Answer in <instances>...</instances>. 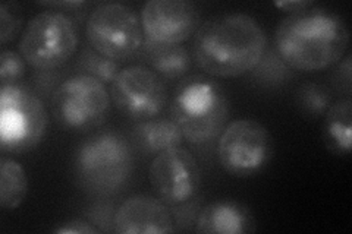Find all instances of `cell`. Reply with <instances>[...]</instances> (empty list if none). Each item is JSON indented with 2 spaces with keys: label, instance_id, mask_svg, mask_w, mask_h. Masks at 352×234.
Segmentation results:
<instances>
[{
  "label": "cell",
  "instance_id": "52a82bcc",
  "mask_svg": "<svg viewBox=\"0 0 352 234\" xmlns=\"http://www.w3.org/2000/svg\"><path fill=\"white\" fill-rule=\"evenodd\" d=\"M47 130V113L37 94L19 84L0 90V147L22 154L36 148Z\"/></svg>",
  "mask_w": 352,
  "mask_h": 234
},
{
  "label": "cell",
  "instance_id": "8fae6325",
  "mask_svg": "<svg viewBox=\"0 0 352 234\" xmlns=\"http://www.w3.org/2000/svg\"><path fill=\"white\" fill-rule=\"evenodd\" d=\"M154 194L168 207L194 199L201 187V169L194 155L182 147L164 151L153 159L148 170Z\"/></svg>",
  "mask_w": 352,
  "mask_h": 234
},
{
  "label": "cell",
  "instance_id": "4fadbf2b",
  "mask_svg": "<svg viewBox=\"0 0 352 234\" xmlns=\"http://www.w3.org/2000/svg\"><path fill=\"white\" fill-rule=\"evenodd\" d=\"M113 231L119 234H170L176 231L168 205L147 195L126 199L113 215Z\"/></svg>",
  "mask_w": 352,
  "mask_h": 234
},
{
  "label": "cell",
  "instance_id": "7a4b0ae2",
  "mask_svg": "<svg viewBox=\"0 0 352 234\" xmlns=\"http://www.w3.org/2000/svg\"><path fill=\"white\" fill-rule=\"evenodd\" d=\"M267 50V36L247 14H226L206 21L192 43L197 65L214 78H238L251 72Z\"/></svg>",
  "mask_w": 352,
  "mask_h": 234
},
{
  "label": "cell",
  "instance_id": "9a60e30c",
  "mask_svg": "<svg viewBox=\"0 0 352 234\" xmlns=\"http://www.w3.org/2000/svg\"><path fill=\"white\" fill-rule=\"evenodd\" d=\"M184 135L172 119L154 117L140 121L132 130V142L144 155H156L178 148L184 142Z\"/></svg>",
  "mask_w": 352,
  "mask_h": 234
},
{
  "label": "cell",
  "instance_id": "ffe728a7",
  "mask_svg": "<svg viewBox=\"0 0 352 234\" xmlns=\"http://www.w3.org/2000/svg\"><path fill=\"white\" fill-rule=\"evenodd\" d=\"M296 103L302 113L310 117L324 116L332 106V94L326 86L314 82H305L296 93Z\"/></svg>",
  "mask_w": 352,
  "mask_h": 234
},
{
  "label": "cell",
  "instance_id": "ba28073f",
  "mask_svg": "<svg viewBox=\"0 0 352 234\" xmlns=\"http://www.w3.org/2000/svg\"><path fill=\"white\" fill-rule=\"evenodd\" d=\"M274 141L269 129L252 119H238L226 125L217 139L220 165L234 177L248 179L270 164Z\"/></svg>",
  "mask_w": 352,
  "mask_h": 234
},
{
  "label": "cell",
  "instance_id": "2e32d148",
  "mask_svg": "<svg viewBox=\"0 0 352 234\" xmlns=\"http://www.w3.org/2000/svg\"><path fill=\"white\" fill-rule=\"evenodd\" d=\"M140 51L162 80H179L191 69V56L181 44H160L144 37Z\"/></svg>",
  "mask_w": 352,
  "mask_h": 234
},
{
  "label": "cell",
  "instance_id": "44dd1931",
  "mask_svg": "<svg viewBox=\"0 0 352 234\" xmlns=\"http://www.w3.org/2000/svg\"><path fill=\"white\" fill-rule=\"evenodd\" d=\"M289 68L286 66L278 53L274 50L264 51L261 60L258 65L252 69V75L257 81H261V84L266 85H279L283 84L289 76Z\"/></svg>",
  "mask_w": 352,
  "mask_h": 234
},
{
  "label": "cell",
  "instance_id": "cb8c5ba5",
  "mask_svg": "<svg viewBox=\"0 0 352 234\" xmlns=\"http://www.w3.org/2000/svg\"><path fill=\"white\" fill-rule=\"evenodd\" d=\"M332 86L339 94L346 95V98L352 94V56L348 53L344 56L332 73Z\"/></svg>",
  "mask_w": 352,
  "mask_h": 234
},
{
  "label": "cell",
  "instance_id": "d4e9b609",
  "mask_svg": "<svg viewBox=\"0 0 352 234\" xmlns=\"http://www.w3.org/2000/svg\"><path fill=\"white\" fill-rule=\"evenodd\" d=\"M54 234H98L100 229L96 227L93 222L85 221L82 218H72L63 222L58 229L53 230Z\"/></svg>",
  "mask_w": 352,
  "mask_h": 234
},
{
  "label": "cell",
  "instance_id": "7402d4cb",
  "mask_svg": "<svg viewBox=\"0 0 352 234\" xmlns=\"http://www.w3.org/2000/svg\"><path fill=\"white\" fill-rule=\"evenodd\" d=\"M24 25L22 9L15 2H3L0 5V44L6 46L14 41Z\"/></svg>",
  "mask_w": 352,
  "mask_h": 234
},
{
  "label": "cell",
  "instance_id": "6da1fadb",
  "mask_svg": "<svg viewBox=\"0 0 352 234\" xmlns=\"http://www.w3.org/2000/svg\"><path fill=\"white\" fill-rule=\"evenodd\" d=\"M349 28L338 14L324 8H308L283 18L274 32V51L289 69L316 72L344 58Z\"/></svg>",
  "mask_w": 352,
  "mask_h": 234
},
{
  "label": "cell",
  "instance_id": "d6986e66",
  "mask_svg": "<svg viewBox=\"0 0 352 234\" xmlns=\"http://www.w3.org/2000/svg\"><path fill=\"white\" fill-rule=\"evenodd\" d=\"M76 68L81 75L93 76L102 84H112L120 72L119 62L104 58L91 47H85L81 51L78 62H76Z\"/></svg>",
  "mask_w": 352,
  "mask_h": 234
},
{
  "label": "cell",
  "instance_id": "277c9868",
  "mask_svg": "<svg viewBox=\"0 0 352 234\" xmlns=\"http://www.w3.org/2000/svg\"><path fill=\"white\" fill-rule=\"evenodd\" d=\"M134 169L128 139L113 130L100 132L78 145L74 157L75 179L85 192L113 195L125 186Z\"/></svg>",
  "mask_w": 352,
  "mask_h": 234
},
{
  "label": "cell",
  "instance_id": "ac0fdd59",
  "mask_svg": "<svg viewBox=\"0 0 352 234\" xmlns=\"http://www.w3.org/2000/svg\"><path fill=\"white\" fill-rule=\"evenodd\" d=\"M28 177L19 163L12 159H0V207L14 211L25 200Z\"/></svg>",
  "mask_w": 352,
  "mask_h": 234
},
{
  "label": "cell",
  "instance_id": "e0dca14e",
  "mask_svg": "<svg viewBox=\"0 0 352 234\" xmlns=\"http://www.w3.org/2000/svg\"><path fill=\"white\" fill-rule=\"evenodd\" d=\"M322 138L326 150L333 155H349L352 150V102L342 98L332 103L324 115Z\"/></svg>",
  "mask_w": 352,
  "mask_h": 234
},
{
  "label": "cell",
  "instance_id": "5bb4252c",
  "mask_svg": "<svg viewBox=\"0 0 352 234\" xmlns=\"http://www.w3.org/2000/svg\"><path fill=\"white\" fill-rule=\"evenodd\" d=\"M257 230L254 214L242 202L232 199L214 200L203 207L195 218V233L248 234Z\"/></svg>",
  "mask_w": 352,
  "mask_h": 234
},
{
  "label": "cell",
  "instance_id": "8992f818",
  "mask_svg": "<svg viewBox=\"0 0 352 234\" xmlns=\"http://www.w3.org/2000/svg\"><path fill=\"white\" fill-rule=\"evenodd\" d=\"M112 98L104 84L88 75L65 80L52 95V115L68 132L85 133L102 126L109 117Z\"/></svg>",
  "mask_w": 352,
  "mask_h": 234
},
{
  "label": "cell",
  "instance_id": "30bf717a",
  "mask_svg": "<svg viewBox=\"0 0 352 234\" xmlns=\"http://www.w3.org/2000/svg\"><path fill=\"white\" fill-rule=\"evenodd\" d=\"M110 98L120 115L140 124L160 116L168 104V88L156 72L134 65L120 69L110 84Z\"/></svg>",
  "mask_w": 352,
  "mask_h": 234
},
{
  "label": "cell",
  "instance_id": "5b68a950",
  "mask_svg": "<svg viewBox=\"0 0 352 234\" xmlns=\"http://www.w3.org/2000/svg\"><path fill=\"white\" fill-rule=\"evenodd\" d=\"M78 47V31L71 16L62 10L47 9L32 16L22 32L18 50L37 71L58 69Z\"/></svg>",
  "mask_w": 352,
  "mask_h": 234
},
{
  "label": "cell",
  "instance_id": "9c48e42d",
  "mask_svg": "<svg viewBox=\"0 0 352 234\" xmlns=\"http://www.w3.org/2000/svg\"><path fill=\"white\" fill-rule=\"evenodd\" d=\"M85 36L91 49L115 62L134 58L144 43V31L137 14L118 2H106L91 10Z\"/></svg>",
  "mask_w": 352,
  "mask_h": 234
},
{
  "label": "cell",
  "instance_id": "484cf974",
  "mask_svg": "<svg viewBox=\"0 0 352 234\" xmlns=\"http://www.w3.org/2000/svg\"><path fill=\"white\" fill-rule=\"evenodd\" d=\"M274 6L282 10H286V12L289 14H296V12H301V10L311 8L313 2H274Z\"/></svg>",
  "mask_w": 352,
  "mask_h": 234
},
{
  "label": "cell",
  "instance_id": "603a6c76",
  "mask_svg": "<svg viewBox=\"0 0 352 234\" xmlns=\"http://www.w3.org/2000/svg\"><path fill=\"white\" fill-rule=\"evenodd\" d=\"M25 60L19 53L5 50L0 54V81L2 86L15 85L25 75Z\"/></svg>",
  "mask_w": 352,
  "mask_h": 234
},
{
  "label": "cell",
  "instance_id": "7c38bea8",
  "mask_svg": "<svg viewBox=\"0 0 352 234\" xmlns=\"http://www.w3.org/2000/svg\"><path fill=\"white\" fill-rule=\"evenodd\" d=\"M144 37L160 44H182L201 27V12L188 0H148L142 8Z\"/></svg>",
  "mask_w": 352,
  "mask_h": 234
},
{
  "label": "cell",
  "instance_id": "3957f363",
  "mask_svg": "<svg viewBox=\"0 0 352 234\" xmlns=\"http://www.w3.org/2000/svg\"><path fill=\"white\" fill-rule=\"evenodd\" d=\"M229 98L223 86L204 75L185 78L175 88L169 106L170 119L184 138L203 145L219 139L229 120Z\"/></svg>",
  "mask_w": 352,
  "mask_h": 234
}]
</instances>
